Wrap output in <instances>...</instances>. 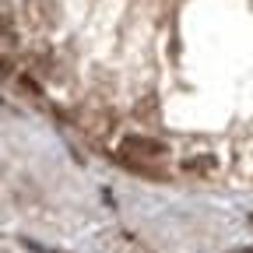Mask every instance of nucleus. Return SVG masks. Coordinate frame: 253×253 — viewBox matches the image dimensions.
I'll return each instance as SVG.
<instances>
[{"label":"nucleus","instance_id":"1","mask_svg":"<svg viewBox=\"0 0 253 253\" xmlns=\"http://www.w3.org/2000/svg\"><path fill=\"white\" fill-rule=\"evenodd\" d=\"M162 158H169V144L158 141V137L130 134V137H123V144H120V162L126 169H137L141 176H162L155 166H148V162H162Z\"/></svg>","mask_w":253,"mask_h":253},{"label":"nucleus","instance_id":"3","mask_svg":"<svg viewBox=\"0 0 253 253\" xmlns=\"http://www.w3.org/2000/svg\"><path fill=\"white\" fill-rule=\"evenodd\" d=\"M18 81H21V88H25L28 95H39V84H36V81H32L28 74H18Z\"/></svg>","mask_w":253,"mask_h":253},{"label":"nucleus","instance_id":"4","mask_svg":"<svg viewBox=\"0 0 253 253\" xmlns=\"http://www.w3.org/2000/svg\"><path fill=\"white\" fill-rule=\"evenodd\" d=\"M0 36H7V39H11V25H7V18H4V14H0Z\"/></svg>","mask_w":253,"mask_h":253},{"label":"nucleus","instance_id":"2","mask_svg":"<svg viewBox=\"0 0 253 253\" xmlns=\"http://www.w3.org/2000/svg\"><path fill=\"white\" fill-rule=\"evenodd\" d=\"M214 166H218L214 155H197L190 162H183V172H214Z\"/></svg>","mask_w":253,"mask_h":253}]
</instances>
